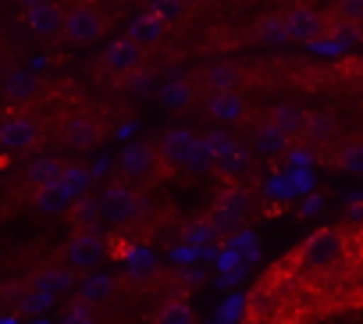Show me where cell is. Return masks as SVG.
<instances>
[{
  "label": "cell",
  "instance_id": "obj_1",
  "mask_svg": "<svg viewBox=\"0 0 363 324\" xmlns=\"http://www.w3.org/2000/svg\"><path fill=\"white\" fill-rule=\"evenodd\" d=\"M250 207H253V200H250L246 189H235V186L225 189V193L218 196V203H214V214H211L218 235H232V232H239L242 221H246V214H250Z\"/></svg>",
  "mask_w": 363,
  "mask_h": 324
},
{
  "label": "cell",
  "instance_id": "obj_2",
  "mask_svg": "<svg viewBox=\"0 0 363 324\" xmlns=\"http://www.w3.org/2000/svg\"><path fill=\"white\" fill-rule=\"evenodd\" d=\"M96 200H100V214L114 225H128L146 211V200H139L128 186H107Z\"/></svg>",
  "mask_w": 363,
  "mask_h": 324
},
{
  "label": "cell",
  "instance_id": "obj_3",
  "mask_svg": "<svg viewBox=\"0 0 363 324\" xmlns=\"http://www.w3.org/2000/svg\"><path fill=\"white\" fill-rule=\"evenodd\" d=\"M338 250H342V235H338L335 228H320V232H313V235L299 246L296 264H299V267H324L328 260L338 257Z\"/></svg>",
  "mask_w": 363,
  "mask_h": 324
},
{
  "label": "cell",
  "instance_id": "obj_4",
  "mask_svg": "<svg viewBox=\"0 0 363 324\" xmlns=\"http://www.w3.org/2000/svg\"><path fill=\"white\" fill-rule=\"evenodd\" d=\"M40 139H43V132H40V121H33V118L8 114L4 125H0V146H4L8 153H15V150H29V146H36Z\"/></svg>",
  "mask_w": 363,
  "mask_h": 324
},
{
  "label": "cell",
  "instance_id": "obj_5",
  "mask_svg": "<svg viewBox=\"0 0 363 324\" xmlns=\"http://www.w3.org/2000/svg\"><path fill=\"white\" fill-rule=\"evenodd\" d=\"M118 168L125 179H150L157 172V150L150 143H128L118 157Z\"/></svg>",
  "mask_w": 363,
  "mask_h": 324
},
{
  "label": "cell",
  "instance_id": "obj_6",
  "mask_svg": "<svg viewBox=\"0 0 363 324\" xmlns=\"http://www.w3.org/2000/svg\"><path fill=\"white\" fill-rule=\"evenodd\" d=\"M196 143L200 139L189 128H167L160 135V143H157V153H160V160H167V164H189Z\"/></svg>",
  "mask_w": 363,
  "mask_h": 324
},
{
  "label": "cell",
  "instance_id": "obj_7",
  "mask_svg": "<svg viewBox=\"0 0 363 324\" xmlns=\"http://www.w3.org/2000/svg\"><path fill=\"white\" fill-rule=\"evenodd\" d=\"M68 260L75 267H96L104 260V239L93 228H79L68 242Z\"/></svg>",
  "mask_w": 363,
  "mask_h": 324
},
{
  "label": "cell",
  "instance_id": "obj_8",
  "mask_svg": "<svg viewBox=\"0 0 363 324\" xmlns=\"http://www.w3.org/2000/svg\"><path fill=\"white\" fill-rule=\"evenodd\" d=\"M285 22H289L292 40H303V43L324 40V29H328V22L313 8H292V11H285Z\"/></svg>",
  "mask_w": 363,
  "mask_h": 324
},
{
  "label": "cell",
  "instance_id": "obj_9",
  "mask_svg": "<svg viewBox=\"0 0 363 324\" xmlns=\"http://www.w3.org/2000/svg\"><path fill=\"white\" fill-rule=\"evenodd\" d=\"M65 33H68V40H75V43H93V40L104 36V18H100L93 8H75V11L68 15V22H65Z\"/></svg>",
  "mask_w": 363,
  "mask_h": 324
},
{
  "label": "cell",
  "instance_id": "obj_10",
  "mask_svg": "<svg viewBox=\"0 0 363 324\" xmlns=\"http://www.w3.org/2000/svg\"><path fill=\"white\" fill-rule=\"evenodd\" d=\"M61 132H65V143L72 150H93L100 143V125H96L93 114H72Z\"/></svg>",
  "mask_w": 363,
  "mask_h": 324
},
{
  "label": "cell",
  "instance_id": "obj_11",
  "mask_svg": "<svg viewBox=\"0 0 363 324\" xmlns=\"http://www.w3.org/2000/svg\"><path fill=\"white\" fill-rule=\"evenodd\" d=\"M40 93V75L29 72V68H11L8 79H4V96L11 104H29L33 96Z\"/></svg>",
  "mask_w": 363,
  "mask_h": 324
},
{
  "label": "cell",
  "instance_id": "obj_12",
  "mask_svg": "<svg viewBox=\"0 0 363 324\" xmlns=\"http://www.w3.org/2000/svg\"><path fill=\"white\" fill-rule=\"evenodd\" d=\"M306 118H310V114H306L303 107H296V104H274L271 114H267V121L278 125L289 139H292V135H306Z\"/></svg>",
  "mask_w": 363,
  "mask_h": 324
},
{
  "label": "cell",
  "instance_id": "obj_13",
  "mask_svg": "<svg viewBox=\"0 0 363 324\" xmlns=\"http://www.w3.org/2000/svg\"><path fill=\"white\" fill-rule=\"evenodd\" d=\"M26 22H29V29H36L40 36H50V33H57V29H65V22H68V15H61V8L57 4H40V8H33V11H26Z\"/></svg>",
  "mask_w": 363,
  "mask_h": 324
},
{
  "label": "cell",
  "instance_id": "obj_14",
  "mask_svg": "<svg viewBox=\"0 0 363 324\" xmlns=\"http://www.w3.org/2000/svg\"><path fill=\"white\" fill-rule=\"evenodd\" d=\"M104 65L114 68V72H135V68H139V43H132V40H114V43L104 50Z\"/></svg>",
  "mask_w": 363,
  "mask_h": 324
},
{
  "label": "cell",
  "instance_id": "obj_15",
  "mask_svg": "<svg viewBox=\"0 0 363 324\" xmlns=\"http://www.w3.org/2000/svg\"><path fill=\"white\" fill-rule=\"evenodd\" d=\"M72 200H75V196H72V189H68L65 182L40 186V189H36V211H43V214H61Z\"/></svg>",
  "mask_w": 363,
  "mask_h": 324
},
{
  "label": "cell",
  "instance_id": "obj_16",
  "mask_svg": "<svg viewBox=\"0 0 363 324\" xmlns=\"http://www.w3.org/2000/svg\"><path fill=\"white\" fill-rule=\"evenodd\" d=\"M160 36H164V22H160L153 11L135 15L132 26H128V40H132V43H157Z\"/></svg>",
  "mask_w": 363,
  "mask_h": 324
},
{
  "label": "cell",
  "instance_id": "obj_17",
  "mask_svg": "<svg viewBox=\"0 0 363 324\" xmlns=\"http://www.w3.org/2000/svg\"><path fill=\"white\" fill-rule=\"evenodd\" d=\"M160 104H164L167 111H186V107L193 104V82H186V79H167V82L160 86Z\"/></svg>",
  "mask_w": 363,
  "mask_h": 324
},
{
  "label": "cell",
  "instance_id": "obj_18",
  "mask_svg": "<svg viewBox=\"0 0 363 324\" xmlns=\"http://www.w3.org/2000/svg\"><path fill=\"white\" fill-rule=\"evenodd\" d=\"M65 179V164L57 157H40V160H33L29 164V182L40 189V186H54V182H61Z\"/></svg>",
  "mask_w": 363,
  "mask_h": 324
},
{
  "label": "cell",
  "instance_id": "obj_19",
  "mask_svg": "<svg viewBox=\"0 0 363 324\" xmlns=\"http://www.w3.org/2000/svg\"><path fill=\"white\" fill-rule=\"evenodd\" d=\"M324 40H331V43H338L342 50H349V47H356V43L363 40V26L345 22V18H331L328 29H324Z\"/></svg>",
  "mask_w": 363,
  "mask_h": 324
},
{
  "label": "cell",
  "instance_id": "obj_20",
  "mask_svg": "<svg viewBox=\"0 0 363 324\" xmlns=\"http://www.w3.org/2000/svg\"><path fill=\"white\" fill-rule=\"evenodd\" d=\"M207 107H211V114L221 118V121H239V118L246 114V104H242L239 93H214Z\"/></svg>",
  "mask_w": 363,
  "mask_h": 324
},
{
  "label": "cell",
  "instance_id": "obj_21",
  "mask_svg": "<svg viewBox=\"0 0 363 324\" xmlns=\"http://www.w3.org/2000/svg\"><path fill=\"white\" fill-rule=\"evenodd\" d=\"M107 296H114V278L111 274H86V281L79 285L82 303H104Z\"/></svg>",
  "mask_w": 363,
  "mask_h": 324
},
{
  "label": "cell",
  "instance_id": "obj_22",
  "mask_svg": "<svg viewBox=\"0 0 363 324\" xmlns=\"http://www.w3.org/2000/svg\"><path fill=\"white\" fill-rule=\"evenodd\" d=\"M253 143H257V150H260V153H281V150L289 146V135H285L278 125L264 121V125H257V132H253Z\"/></svg>",
  "mask_w": 363,
  "mask_h": 324
},
{
  "label": "cell",
  "instance_id": "obj_23",
  "mask_svg": "<svg viewBox=\"0 0 363 324\" xmlns=\"http://www.w3.org/2000/svg\"><path fill=\"white\" fill-rule=\"evenodd\" d=\"M257 36H260L264 43H271V47H281V43H289V40H292L285 15H267V18L257 26Z\"/></svg>",
  "mask_w": 363,
  "mask_h": 324
},
{
  "label": "cell",
  "instance_id": "obj_24",
  "mask_svg": "<svg viewBox=\"0 0 363 324\" xmlns=\"http://www.w3.org/2000/svg\"><path fill=\"white\" fill-rule=\"evenodd\" d=\"M214 239H221L218 228H214V221H193V225L182 228V242L193 246V250H203V246H211Z\"/></svg>",
  "mask_w": 363,
  "mask_h": 324
},
{
  "label": "cell",
  "instance_id": "obj_25",
  "mask_svg": "<svg viewBox=\"0 0 363 324\" xmlns=\"http://www.w3.org/2000/svg\"><path fill=\"white\" fill-rule=\"evenodd\" d=\"M335 164L349 175H363V139H352L345 143L338 153H335Z\"/></svg>",
  "mask_w": 363,
  "mask_h": 324
},
{
  "label": "cell",
  "instance_id": "obj_26",
  "mask_svg": "<svg viewBox=\"0 0 363 324\" xmlns=\"http://www.w3.org/2000/svg\"><path fill=\"white\" fill-rule=\"evenodd\" d=\"M239 68H232V65H214L211 72H207V86L214 89V93H235V86H239Z\"/></svg>",
  "mask_w": 363,
  "mask_h": 324
},
{
  "label": "cell",
  "instance_id": "obj_27",
  "mask_svg": "<svg viewBox=\"0 0 363 324\" xmlns=\"http://www.w3.org/2000/svg\"><path fill=\"white\" fill-rule=\"evenodd\" d=\"M128 274L135 278V281H150L153 278V271H157V260H153V253L150 250H143V246H135L132 253H128Z\"/></svg>",
  "mask_w": 363,
  "mask_h": 324
},
{
  "label": "cell",
  "instance_id": "obj_28",
  "mask_svg": "<svg viewBox=\"0 0 363 324\" xmlns=\"http://www.w3.org/2000/svg\"><path fill=\"white\" fill-rule=\"evenodd\" d=\"M157 324H196V320H193V310L186 299H167L157 313Z\"/></svg>",
  "mask_w": 363,
  "mask_h": 324
},
{
  "label": "cell",
  "instance_id": "obj_29",
  "mask_svg": "<svg viewBox=\"0 0 363 324\" xmlns=\"http://www.w3.org/2000/svg\"><path fill=\"white\" fill-rule=\"evenodd\" d=\"M331 135H335V118H331V114H310V118H306V139L328 143Z\"/></svg>",
  "mask_w": 363,
  "mask_h": 324
},
{
  "label": "cell",
  "instance_id": "obj_30",
  "mask_svg": "<svg viewBox=\"0 0 363 324\" xmlns=\"http://www.w3.org/2000/svg\"><path fill=\"white\" fill-rule=\"evenodd\" d=\"M61 182L72 189V196H75V200H82V196H89L93 172H86V168H65V179H61Z\"/></svg>",
  "mask_w": 363,
  "mask_h": 324
},
{
  "label": "cell",
  "instance_id": "obj_31",
  "mask_svg": "<svg viewBox=\"0 0 363 324\" xmlns=\"http://www.w3.org/2000/svg\"><path fill=\"white\" fill-rule=\"evenodd\" d=\"M72 285H75V274H72V271H43V274H36V289L68 292Z\"/></svg>",
  "mask_w": 363,
  "mask_h": 324
},
{
  "label": "cell",
  "instance_id": "obj_32",
  "mask_svg": "<svg viewBox=\"0 0 363 324\" xmlns=\"http://www.w3.org/2000/svg\"><path fill=\"white\" fill-rule=\"evenodd\" d=\"M186 168H189V172H211V168H218V157H214V150H211L207 139L196 143V150H193V157H189Z\"/></svg>",
  "mask_w": 363,
  "mask_h": 324
},
{
  "label": "cell",
  "instance_id": "obj_33",
  "mask_svg": "<svg viewBox=\"0 0 363 324\" xmlns=\"http://www.w3.org/2000/svg\"><path fill=\"white\" fill-rule=\"evenodd\" d=\"M54 296H57V292H50V289H33V292H26V296H22V303H18V306H22L26 313H43V310H50Z\"/></svg>",
  "mask_w": 363,
  "mask_h": 324
},
{
  "label": "cell",
  "instance_id": "obj_34",
  "mask_svg": "<svg viewBox=\"0 0 363 324\" xmlns=\"http://www.w3.org/2000/svg\"><path fill=\"white\" fill-rule=\"evenodd\" d=\"M125 89H128L132 96H146V93L153 89V72H146V68L128 72V75H125Z\"/></svg>",
  "mask_w": 363,
  "mask_h": 324
},
{
  "label": "cell",
  "instance_id": "obj_35",
  "mask_svg": "<svg viewBox=\"0 0 363 324\" xmlns=\"http://www.w3.org/2000/svg\"><path fill=\"white\" fill-rule=\"evenodd\" d=\"M96 218H104V214H100V200L82 196V200H79V207H75V221H79V228H93V225H96Z\"/></svg>",
  "mask_w": 363,
  "mask_h": 324
},
{
  "label": "cell",
  "instance_id": "obj_36",
  "mask_svg": "<svg viewBox=\"0 0 363 324\" xmlns=\"http://www.w3.org/2000/svg\"><path fill=\"white\" fill-rule=\"evenodd\" d=\"M207 143H211V150H214V157H218V160H225V157L239 153V143H235L228 132H221V128H218V132H211V135H207Z\"/></svg>",
  "mask_w": 363,
  "mask_h": 324
},
{
  "label": "cell",
  "instance_id": "obj_37",
  "mask_svg": "<svg viewBox=\"0 0 363 324\" xmlns=\"http://www.w3.org/2000/svg\"><path fill=\"white\" fill-rule=\"evenodd\" d=\"M150 11H153L164 26H167V22H178V18H182V0H153Z\"/></svg>",
  "mask_w": 363,
  "mask_h": 324
},
{
  "label": "cell",
  "instance_id": "obj_38",
  "mask_svg": "<svg viewBox=\"0 0 363 324\" xmlns=\"http://www.w3.org/2000/svg\"><path fill=\"white\" fill-rule=\"evenodd\" d=\"M335 11H338V18L363 26V0H335Z\"/></svg>",
  "mask_w": 363,
  "mask_h": 324
},
{
  "label": "cell",
  "instance_id": "obj_39",
  "mask_svg": "<svg viewBox=\"0 0 363 324\" xmlns=\"http://www.w3.org/2000/svg\"><path fill=\"white\" fill-rule=\"evenodd\" d=\"M242 306H246V296H228V303L218 310V320H221V324H232V320H239Z\"/></svg>",
  "mask_w": 363,
  "mask_h": 324
},
{
  "label": "cell",
  "instance_id": "obj_40",
  "mask_svg": "<svg viewBox=\"0 0 363 324\" xmlns=\"http://www.w3.org/2000/svg\"><path fill=\"white\" fill-rule=\"evenodd\" d=\"M218 168H221L225 175H239V172L246 168V153L239 150V153H232V157H225V160H218Z\"/></svg>",
  "mask_w": 363,
  "mask_h": 324
},
{
  "label": "cell",
  "instance_id": "obj_41",
  "mask_svg": "<svg viewBox=\"0 0 363 324\" xmlns=\"http://www.w3.org/2000/svg\"><path fill=\"white\" fill-rule=\"evenodd\" d=\"M218 267H221V274H228V271H239V267H242V257H239L235 250H221V257H218Z\"/></svg>",
  "mask_w": 363,
  "mask_h": 324
},
{
  "label": "cell",
  "instance_id": "obj_42",
  "mask_svg": "<svg viewBox=\"0 0 363 324\" xmlns=\"http://www.w3.org/2000/svg\"><path fill=\"white\" fill-rule=\"evenodd\" d=\"M89 303H79V306H72L68 313H65V320L61 324H93V317H89V310H86Z\"/></svg>",
  "mask_w": 363,
  "mask_h": 324
},
{
  "label": "cell",
  "instance_id": "obj_43",
  "mask_svg": "<svg viewBox=\"0 0 363 324\" xmlns=\"http://www.w3.org/2000/svg\"><path fill=\"white\" fill-rule=\"evenodd\" d=\"M250 246H257V235L253 232H239L235 239H228V250H235V253H246Z\"/></svg>",
  "mask_w": 363,
  "mask_h": 324
},
{
  "label": "cell",
  "instance_id": "obj_44",
  "mask_svg": "<svg viewBox=\"0 0 363 324\" xmlns=\"http://www.w3.org/2000/svg\"><path fill=\"white\" fill-rule=\"evenodd\" d=\"M320 211H324V200H320V196H306L303 207H299L303 218H313V214H320Z\"/></svg>",
  "mask_w": 363,
  "mask_h": 324
},
{
  "label": "cell",
  "instance_id": "obj_45",
  "mask_svg": "<svg viewBox=\"0 0 363 324\" xmlns=\"http://www.w3.org/2000/svg\"><path fill=\"white\" fill-rule=\"evenodd\" d=\"M289 164H292V168H306V164H313V153H306V150H292V153H289Z\"/></svg>",
  "mask_w": 363,
  "mask_h": 324
},
{
  "label": "cell",
  "instance_id": "obj_46",
  "mask_svg": "<svg viewBox=\"0 0 363 324\" xmlns=\"http://www.w3.org/2000/svg\"><path fill=\"white\" fill-rule=\"evenodd\" d=\"M193 257H200V250H193V246H178V250L171 253V260H182V264L193 260Z\"/></svg>",
  "mask_w": 363,
  "mask_h": 324
},
{
  "label": "cell",
  "instance_id": "obj_47",
  "mask_svg": "<svg viewBox=\"0 0 363 324\" xmlns=\"http://www.w3.org/2000/svg\"><path fill=\"white\" fill-rule=\"evenodd\" d=\"M257 260H260V246H250V250L242 253V264L250 267V264H257Z\"/></svg>",
  "mask_w": 363,
  "mask_h": 324
},
{
  "label": "cell",
  "instance_id": "obj_48",
  "mask_svg": "<svg viewBox=\"0 0 363 324\" xmlns=\"http://www.w3.org/2000/svg\"><path fill=\"white\" fill-rule=\"evenodd\" d=\"M182 274H186V281H189V285H196V281H203V274H200L196 267H189V271H182Z\"/></svg>",
  "mask_w": 363,
  "mask_h": 324
},
{
  "label": "cell",
  "instance_id": "obj_49",
  "mask_svg": "<svg viewBox=\"0 0 363 324\" xmlns=\"http://www.w3.org/2000/svg\"><path fill=\"white\" fill-rule=\"evenodd\" d=\"M104 172H107V157H100V160H96V168H93V179H96V175H104Z\"/></svg>",
  "mask_w": 363,
  "mask_h": 324
},
{
  "label": "cell",
  "instance_id": "obj_50",
  "mask_svg": "<svg viewBox=\"0 0 363 324\" xmlns=\"http://www.w3.org/2000/svg\"><path fill=\"white\" fill-rule=\"evenodd\" d=\"M18 4H22L26 11H33V8H40V4H47V0H18Z\"/></svg>",
  "mask_w": 363,
  "mask_h": 324
},
{
  "label": "cell",
  "instance_id": "obj_51",
  "mask_svg": "<svg viewBox=\"0 0 363 324\" xmlns=\"http://www.w3.org/2000/svg\"><path fill=\"white\" fill-rule=\"evenodd\" d=\"M132 132H135V121H125V125L118 128V135H132Z\"/></svg>",
  "mask_w": 363,
  "mask_h": 324
},
{
  "label": "cell",
  "instance_id": "obj_52",
  "mask_svg": "<svg viewBox=\"0 0 363 324\" xmlns=\"http://www.w3.org/2000/svg\"><path fill=\"white\" fill-rule=\"evenodd\" d=\"M0 324H18V317H4V320H0Z\"/></svg>",
  "mask_w": 363,
  "mask_h": 324
},
{
  "label": "cell",
  "instance_id": "obj_53",
  "mask_svg": "<svg viewBox=\"0 0 363 324\" xmlns=\"http://www.w3.org/2000/svg\"><path fill=\"white\" fill-rule=\"evenodd\" d=\"M33 324H50V320H33Z\"/></svg>",
  "mask_w": 363,
  "mask_h": 324
}]
</instances>
